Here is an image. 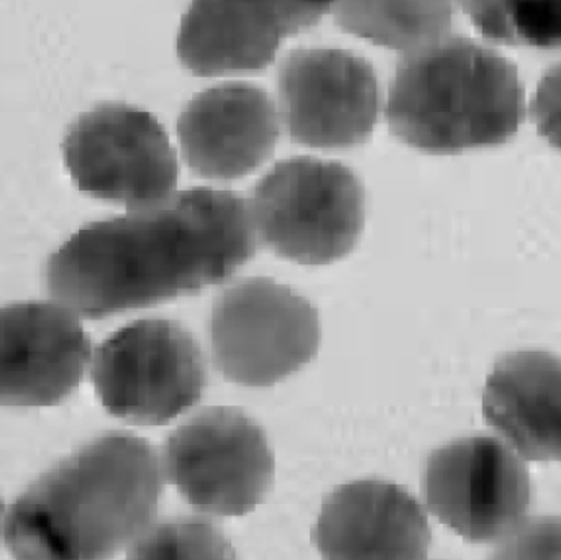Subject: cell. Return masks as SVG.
<instances>
[{"label":"cell","mask_w":561,"mask_h":560,"mask_svg":"<svg viewBox=\"0 0 561 560\" xmlns=\"http://www.w3.org/2000/svg\"><path fill=\"white\" fill-rule=\"evenodd\" d=\"M529 112L539 134L561 150V62L540 79Z\"/></svg>","instance_id":"cell-20"},{"label":"cell","mask_w":561,"mask_h":560,"mask_svg":"<svg viewBox=\"0 0 561 560\" xmlns=\"http://www.w3.org/2000/svg\"><path fill=\"white\" fill-rule=\"evenodd\" d=\"M247 204L259 243L300 265H329L348 255L365 227L362 181L339 161H279Z\"/></svg>","instance_id":"cell-4"},{"label":"cell","mask_w":561,"mask_h":560,"mask_svg":"<svg viewBox=\"0 0 561 560\" xmlns=\"http://www.w3.org/2000/svg\"><path fill=\"white\" fill-rule=\"evenodd\" d=\"M92 381L102 407L144 426H161L199 403L207 385L194 335L170 319H140L95 351Z\"/></svg>","instance_id":"cell-5"},{"label":"cell","mask_w":561,"mask_h":560,"mask_svg":"<svg viewBox=\"0 0 561 560\" xmlns=\"http://www.w3.org/2000/svg\"><path fill=\"white\" fill-rule=\"evenodd\" d=\"M280 115L290 140L312 148L365 144L378 122V78L348 49H294L278 76Z\"/></svg>","instance_id":"cell-10"},{"label":"cell","mask_w":561,"mask_h":560,"mask_svg":"<svg viewBox=\"0 0 561 560\" xmlns=\"http://www.w3.org/2000/svg\"><path fill=\"white\" fill-rule=\"evenodd\" d=\"M127 555L130 559H236L222 529L196 518L153 523L131 542Z\"/></svg>","instance_id":"cell-18"},{"label":"cell","mask_w":561,"mask_h":560,"mask_svg":"<svg viewBox=\"0 0 561 560\" xmlns=\"http://www.w3.org/2000/svg\"><path fill=\"white\" fill-rule=\"evenodd\" d=\"M187 167L209 180H237L262 167L279 138L268 92L250 82H224L194 95L178 118Z\"/></svg>","instance_id":"cell-13"},{"label":"cell","mask_w":561,"mask_h":560,"mask_svg":"<svg viewBox=\"0 0 561 560\" xmlns=\"http://www.w3.org/2000/svg\"><path fill=\"white\" fill-rule=\"evenodd\" d=\"M500 559H561V519L523 522L504 538Z\"/></svg>","instance_id":"cell-19"},{"label":"cell","mask_w":561,"mask_h":560,"mask_svg":"<svg viewBox=\"0 0 561 560\" xmlns=\"http://www.w3.org/2000/svg\"><path fill=\"white\" fill-rule=\"evenodd\" d=\"M336 23L346 32L409 53L450 35L448 2H335Z\"/></svg>","instance_id":"cell-16"},{"label":"cell","mask_w":561,"mask_h":560,"mask_svg":"<svg viewBox=\"0 0 561 560\" xmlns=\"http://www.w3.org/2000/svg\"><path fill=\"white\" fill-rule=\"evenodd\" d=\"M477 28L494 42L560 48L561 0L465 2Z\"/></svg>","instance_id":"cell-17"},{"label":"cell","mask_w":561,"mask_h":560,"mask_svg":"<svg viewBox=\"0 0 561 560\" xmlns=\"http://www.w3.org/2000/svg\"><path fill=\"white\" fill-rule=\"evenodd\" d=\"M332 2H194L181 20L178 56L196 76L260 71L280 42L319 23Z\"/></svg>","instance_id":"cell-12"},{"label":"cell","mask_w":561,"mask_h":560,"mask_svg":"<svg viewBox=\"0 0 561 560\" xmlns=\"http://www.w3.org/2000/svg\"><path fill=\"white\" fill-rule=\"evenodd\" d=\"M163 472L203 515L252 513L275 482V456L262 427L236 408H206L168 436Z\"/></svg>","instance_id":"cell-7"},{"label":"cell","mask_w":561,"mask_h":560,"mask_svg":"<svg viewBox=\"0 0 561 560\" xmlns=\"http://www.w3.org/2000/svg\"><path fill=\"white\" fill-rule=\"evenodd\" d=\"M524 117L517 66L496 49L455 35L402 55L386 105L392 134L428 153L506 144Z\"/></svg>","instance_id":"cell-3"},{"label":"cell","mask_w":561,"mask_h":560,"mask_svg":"<svg viewBox=\"0 0 561 560\" xmlns=\"http://www.w3.org/2000/svg\"><path fill=\"white\" fill-rule=\"evenodd\" d=\"M209 335L214 367L227 381L272 387L319 354V311L289 286L240 279L214 302Z\"/></svg>","instance_id":"cell-6"},{"label":"cell","mask_w":561,"mask_h":560,"mask_svg":"<svg viewBox=\"0 0 561 560\" xmlns=\"http://www.w3.org/2000/svg\"><path fill=\"white\" fill-rule=\"evenodd\" d=\"M157 449L130 433L91 441L43 473L10 508L16 559H107L157 518L164 489Z\"/></svg>","instance_id":"cell-2"},{"label":"cell","mask_w":561,"mask_h":560,"mask_svg":"<svg viewBox=\"0 0 561 560\" xmlns=\"http://www.w3.org/2000/svg\"><path fill=\"white\" fill-rule=\"evenodd\" d=\"M312 542L325 559H427L432 533L402 487L359 480L325 496Z\"/></svg>","instance_id":"cell-14"},{"label":"cell","mask_w":561,"mask_h":560,"mask_svg":"<svg viewBox=\"0 0 561 560\" xmlns=\"http://www.w3.org/2000/svg\"><path fill=\"white\" fill-rule=\"evenodd\" d=\"M62 153L81 193L130 210L164 199L178 184L180 167L167 130L131 105H101L79 115Z\"/></svg>","instance_id":"cell-8"},{"label":"cell","mask_w":561,"mask_h":560,"mask_svg":"<svg viewBox=\"0 0 561 560\" xmlns=\"http://www.w3.org/2000/svg\"><path fill=\"white\" fill-rule=\"evenodd\" d=\"M428 512L471 542L504 539L533 500L523 457L496 437L454 441L428 457L422 479Z\"/></svg>","instance_id":"cell-9"},{"label":"cell","mask_w":561,"mask_h":560,"mask_svg":"<svg viewBox=\"0 0 561 560\" xmlns=\"http://www.w3.org/2000/svg\"><path fill=\"white\" fill-rule=\"evenodd\" d=\"M483 413L523 459L561 460V358L534 351L506 355L488 375Z\"/></svg>","instance_id":"cell-15"},{"label":"cell","mask_w":561,"mask_h":560,"mask_svg":"<svg viewBox=\"0 0 561 560\" xmlns=\"http://www.w3.org/2000/svg\"><path fill=\"white\" fill-rule=\"evenodd\" d=\"M2 512H3V506H2V502H0V522H2Z\"/></svg>","instance_id":"cell-21"},{"label":"cell","mask_w":561,"mask_h":560,"mask_svg":"<svg viewBox=\"0 0 561 560\" xmlns=\"http://www.w3.org/2000/svg\"><path fill=\"white\" fill-rule=\"evenodd\" d=\"M256 249L245 199L193 187L82 227L49 256L46 288L76 316L102 319L220 285Z\"/></svg>","instance_id":"cell-1"},{"label":"cell","mask_w":561,"mask_h":560,"mask_svg":"<svg viewBox=\"0 0 561 560\" xmlns=\"http://www.w3.org/2000/svg\"><path fill=\"white\" fill-rule=\"evenodd\" d=\"M91 341L55 302L0 308V407H53L81 384Z\"/></svg>","instance_id":"cell-11"}]
</instances>
